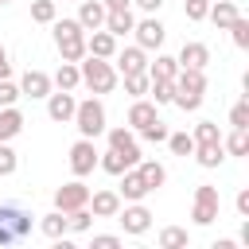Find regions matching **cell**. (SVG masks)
I'll return each instance as SVG.
<instances>
[{
	"mask_svg": "<svg viewBox=\"0 0 249 249\" xmlns=\"http://www.w3.org/2000/svg\"><path fill=\"white\" fill-rule=\"evenodd\" d=\"M54 47L62 54V62H82L86 58V27L78 19H58L54 16Z\"/></svg>",
	"mask_w": 249,
	"mask_h": 249,
	"instance_id": "6da1fadb",
	"label": "cell"
},
{
	"mask_svg": "<svg viewBox=\"0 0 249 249\" xmlns=\"http://www.w3.org/2000/svg\"><path fill=\"white\" fill-rule=\"evenodd\" d=\"M202 93H206V74H202V70H191V66H179L171 105H179L183 113H195V109L202 105Z\"/></svg>",
	"mask_w": 249,
	"mask_h": 249,
	"instance_id": "7a4b0ae2",
	"label": "cell"
},
{
	"mask_svg": "<svg viewBox=\"0 0 249 249\" xmlns=\"http://www.w3.org/2000/svg\"><path fill=\"white\" fill-rule=\"evenodd\" d=\"M31 237V214L19 202H0V245H19Z\"/></svg>",
	"mask_w": 249,
	"mask_h": 249,
	"instance_id": "3957f363",
	"label": "cell"
},
{
	"mask_svg": "<svg viewBox=\"0 0 249 249\" xmlns=\"http://www.w3.org/2000/svg\"><path fill=\"white\" fill-rule=\"evenodd\" d=\"M78 74H82V86H89L93 93H113L117 89V66L109 58H93L86 54L78 62Z\"/></svg>",
	"mask_w": 249,
	"mask_h": 249,
	"instance_id": "277c9868",
	"label": "cell"
},
{
	"mask_svg": "<svg viewBox=\"0 0 249 249\" xmlns=\"http://www.w3.org/2000/svg\"><path fill=\"white\" fill-rule=\"evenodd\" d=\"M74 128H78V136L97 140V136L105 132V105H101L97 97L78 101V109H74Z\"/></svg>",
	"mask_w": 249,
	"mask_h": 249,
	"instance_id": "5b68a950",
	"label": "cell"
},
{
	"mask_svg": "<svg viewBox=\"0 0 249 249\" xmlns=\"http://www.w3.org/2000/svg\"><path fill=\"white\" fill-rule=\"evenodd\" d=\"M218 210H222L218 187H210V183H198V187H195V206H191V222H195V226H210V222L218 218Z\"/></svg>",
	"mask_w": 249,
	"mask_h": 249,
	"instance_id": "8992f818",
	"label": "cell"
},
{
	"mask_svg": "<svg viewBox=\"0 0 249 249\" xmlns=\"http://www.w3.org/2000/svg\"><path fill=\"white\" fill-rule=\"evenodd\" d=\"M117 222H121V230L124 233H132V237H140V233H148L152 230V210L144 206V202H121V210H117Z\"/></svg>",
	"mask_w": 249,
	"mask_h": 249,
	"instance_id": "52a82bcc",
	"label": "cell"
},
{
	"mask_svg": "<svg viewBox=\"0 0 249 249\" xmlns=\"http://www.w3.org/2000/svg\"><path fill=\"white\" fill-rule=\"evenodd\" d=\"M86 202H89V187H86L78 175L54 191V210H62V214H70V210H78V206H86Z\"/></svg>",
	"mask_w": 249,
	"mask_h": 249,
	"instance_id": "ba28073f",
	"label": "cell"
},
{
	"mask_svg": "<svg viewBox=\"0 0 249 249\" xmlns=\"http://www.w3.org/2000/svg\"><path fill=\"white\" fill-rule=\"evenodd\" d=\"M132 35H136V47H144V51H160L163 39H167V27H163L156 16H144L140 23H132Z\"/></svg>",
	"mask_w": 249,
	"mask_h": 249,
	"instance_id": "9c48e42d",
	"label": "cell"
},
{
	"mask_svg": "<svg viewBox=\"0 0 249 249\" xmlns=\"http://www.w3.org/2000/svg\"><path fill=\"white\" fill-rule=\"evenodd\" d=\"M93 167H97V148H93V140H89V136L74 140V144H70V171H74L78 179H86Z\"/></svg>",
	"mask_w": 249,
	"mask_h": 249,
	"instance_id": "30bf717a",
	"label": "cell"
},
{
	"mask_svg": "<svg viewBox=\"0 0 249 249\" xmlns=\"http://www.w3.org/2000/svg\"><path fill=\"white\" fill-rule=\"evenodd\" d=\"M74 109H78V97H74V89H51L47 93V117L51 121H58V124H70L74 121Z\"/></svg>",
	"mask_w": 249,
	"mask_h": 249,
	"instance_id": "8fae6325",
	"label": "cell"
},
{
	"mask_svg": "<svg viewBox=\"0 0 249 249\" xmlns=\"http://www.w3.org/2000/svg\"><path fill=\"white\" fill-rule=\"evenodd\" d=\"M105 132H109V148H117V152L124 156V163H128V167H136V163H140V148H136L132 128L124 124V128H105Z\"/></svg>",
	"mask_w": 249,
	"mask_h": 249,
	"instance_id": "7c38bea8",
	"label": "cell"
},
{
	"mask_svg": "<svg viewBox=\"0 0 249 249\" xmlns=\"http://www.w3.org/2000/svg\"><path fill=\"white\" fill-rule=\"evenodd\" d=\"M113 66H117V74H144L148 70V51L144 47H124V51L113 54Z\"/></svg>",
	"mask_w": 249,
	"mask_h": 249,
	"instance_id": "4fadbf2b",
	"label": "cell"
},
{
	"mask_svg": "<svg viewBox=\"0 0 249 249\" xmlns=\"http://www.w3.org/2000/svg\"><path fill=\"white\" fill-rule=\"evenodd\" d=\"M117 195H121V202H144L152 191H148V183L140 179L136 167H124V171H121V191H117Z\"/></svg>",
	"mask_w": 249,
	"mask_h": 249,
	"instance_id": "5bb4252c",
	"label": "cell"
},
{
	"mask_svg": "<svg viewBox=\"0 0 249 249\" xmlns=\"http://www.w3.org/2000/svg\"><path fill=\"white\" fill-rule=\"evenodd\" d=\"M51 89H54V82H51L47 70H27V74L19 78V97H31V101H35V97H47Z\"/></svg>",
	"mask_w": 249,
	"mask_h": 249,
	"instance_id": "9a60e30c",
	"label": "cell"
},
{
	"mask_svg": "<svg viewBox=\"0 0 249 249\" xmlns=\"http://www.w3.org/2000/svg\"><path fill=\"white\" fill-rule=\"evenodd\" d=\"M175 62H179V66H191V70H206V62H210V47L198 43V39H191V43L179 47Z\"/></svg>",
	"mask_w": 249,
	"mask_h": 249,
	"instance_id": "2e32d148",
	"label": "cell"
},
{
	"mask_svg": "<svg viewBox=\"0 0 249 249\" xmlns=\"http://www.w3.org/2000/svg\"><path fill=\"white\" fill-rule=\"evenodd\" d=\"M86 206L93 210V218H117L121 195H117V191H89V202H86Z\"/></svg>",
	"mask_w": 249,
	"mask_h": 249,
	"instance_id": "e0dca14e",
	"label": "cell"
},
{
	"mask_svg": "<svg viewBox=\"0 0 249 249\" xmlns=\"http://www.w3.org/2000/svg\"><path fill=\"white\" fill-rule=\"evenodd\" d=\"M86 54H93V58H113V54H117V39H113L105 27H97V31L86 35Z\"/></svg>",
	"mask_w": 249,
	"mask_h": 249,
	"instance_id": "ac0fdd59",
	"label": "cell"
},
{
	"mask_svg": "<svg viewBox=\"0 0 249 249\" xmlns=\"http://www.w3.org/2000/svg\"><path fill=\"white\" fill-rule=\"evenodd\" d=\"M86 31H97L105 23V4L101 0H78V16H74Z\"/></svg>",
	"mask_w": 249,
	"mask_h": 249,
	"instance_id": "d6986e66",
	"label": "cell"
},
{
	"mask_svg": "<svg viewBox=\"0 0 249 249\" xmlns=\"http://www.w3.org/2000/svg\"><path fill=\"white\" fill-rule=\"evenodd\" d=\"M156 109H160L156 101H148V97H132V109H128V128H132V132H140L148 121H156V117H160Z\"/></svg>",
	"mask_w": 249,
	"mask_h": 249,
	"instance_id": "ffe728a7",
	"label": "cell"
},
{
	"mask_svg": "<svg viewBox=\"0 0 249 249\" xmlns=\"http://www.w3.org/2000/svg\"><path fill=\"white\" fill-rule=\"evenodd\" d=\"M237 16H241V12H237V4H233V0H210V12H206V19H210L218 31H226V27H230Z\"/></svg>",
	"mask_w": 249,
	"mask_h": 249,
	"instance_id": "44dd1931",
	"label": "cell"
},
{
	"mask_svg": "<svg viewBox=\"0 0 249 249\" xmlns=\"http://www.w3.org/2000/svg\"><path fill=\"white\" fill-rule=\"evenodd\" d=\"M132 23H136V16H132V8H124V12H105V31L113 35V39H124L128 31H132Z\"/></svg>",
	"mask_w": 249,
	"mask_h": 249,
	"instance_id": "7402d4cb",
	"label": "cell"
},
{
	"mask_svg": "<svg viewBox=\"0 0 249 249\" xmlns=\"http://www.w3.org/2000/svg\"><path fill=\"white\" fill-rule=\"evenodd\" d=\"M136 171H140V179L148 183V191H160V187L167 183V167H163L160 160H144V156H140V163H136Z\"/></svg>",
	"mask_w": 249,
	"mask_h": 249,
	"instance_id": "603a6c76",
	"label": "cell"
},
{
	"mask_svg": "<svg viewBox=\"0 0 249 249\" xmlns=\"http://www.w3.org/2000/svg\"><path fill=\"white\" fill-rule=\"evenodd\" d=\"M23 132V113L16 105H4L0 109V140H16Z\"/></svg>",
	"mask_w": 249,
	"mask_h": 249,
	"instance_id": "cb8c5ba5",
	"label": "cell"
},
{
	"mask_svg": "<svg viewBox=\"0 0 249 249\" xmlns=\"http://www.w3.org/2000/svg\"><path fill=\"white\" fill-rule=\"evenodd\" d=\"M191 156L198 160V167H218L226 160V148H222V140H210V144H195Z\"/></svg>",
	"mask_w": 249,
	"mask_h": 249,
	"instance_id": "d4e9b609",
	"label": "cell"
},
{
	"mask_svg": "<svg viewBox=\"0 0 249 249\" xmlns=\"http://www.w3.org/2000/svg\"><path fill=\"white\" fill-rule=\"evenodd\" d=\"M39 230H43V237H51V241H62V237L70 233V230H66V214H62V210H51V214H43Z\"/></svg>",
	"mask_w": 249,
	"mask_h": 249,
	"instance_id": "484cf974",
	"label": "cell"
},
{
	"mask_svg": "<svg viewBox=\"0 0 249 249\" xmlns=\"http://www.w3.org/2000/svg\"><path fill=\"white\" fill-rule=\"evenodd\" d=\"M51 82L58 86V89H78L82 86V74H78V62H62L54 74H51Z\"/></svg>",
	"mask_w": 249,
	"mask_h": 249,
	"instance_id": "4316f807",
	"label": "cell"
},
{
	"mask_svg": "<svg viewBox=\"0 0 249 249\" xmlns=\"http://www.w3.org/2000/svg\"><path fill=\"white\" fill-rule=\"evenodd\" d=\"M148 97H152L156 105H171L175 82H171V78H148Z\"/></svg>",
	"mask_w": 249,
	"mask_h": 249,
	"instance_id": "83f0119b",
	"label": "cell"
},
{
	"mask_svg": "<svg viewBox=\"0 0 249 249\" xmlns=\"http://www.w3.org/2000/svg\"><path fill=\"white\" fill-rule=\"evenodd\" d=\"M191 245V233L183 230V226H167V230H160V249H187Z\"/></svg>",
	"mask_w": 249,
	"mask_h": 249,
	"instance_id": "f1b7e54d",
	"label": "cell"
},
{
	"mask_svg": "<svg viewBox=\"0 0 249 249\" xmlns=\"http://www.w3.org/2000/svg\"><path fill=\"white\" fill-rule=\"evenodd\" d=\"M175 74H179V62L171 54H156V62H148V78H171L175 82Z\"/></svg>",
	"mask_w": 249,
	"mask_h": 249,
	"instance_id": "f546056e",
	"label": "cell"
},
{
	"mask_svg": "<svg viewBox=\"0 0 249 249\" xmlns=\"http://www.w3.org/2000/svg\"><path fill=\"white\" fill-rule=\"evenodd\" d=\"M222 148H226V156H249V132L233 128L230 136H222Z\"/></svg>",
	"mask_w": 249,
	"mask_h": 249,
	"instance_id": "4dcf8cb0",
	"label": "cell"
},
{
	"mask_svg": "<svg viewBox=\"0 0 249 249\" xmlns=\"http://www.w3.org/2000/svg\"><path fill=\"white\" fill-rule=\"evenodd\" d=\"M97 167H101L105 175H121L128 163H124V156H121L117 148H109V152H101V156H97Z\"/></svg>",
	"mask_w": 249,
	"mask_h": 249,
	"instance_id": "1f68e13d",
	"label": "cell"
},
{
	"mask_svg": "<svg viewBox=\"0 0 249 249\" xmlns=\"http://www.w3.org/2000/svg\"><path fill=\"white\" fill-rule=\"evenodd\" d=\"M89 222H93V210H89V206H78V210L66 214V230H70V233H86Z\"/></svg>",
	"mask_w": 249,
	"mask_h": 249,
	"instance_id": "d6a6232c",
	"label": "cell"
},
{
	"mask_svg": "<svg viewBox=\"0 0 249 249\" xmlns=\"http://www.w3.org/2000/svg\"><path fill=\"white\" fill-rule=\"evenodd\" d=\"M54 16H58L54 0H31V19L35 23H54Z\"/></svg>",
	"mask_w": 249,
	"mask_h": 249,
	"instance_id": "836d02e7",
	"label": "cell"
},
{
	"mask_svg": "<svg viewBox=\"0 0 249 249\" xmlns=\"http://www.w3.org/2000/svg\"><path fill=\"white\" fill-rule=\"evenodd\" d=\"M167 148H171L175 156H191V152H195V136H191V132H167Z\"/></svg>",
	"mask_w": 249,
	"mask_h": 249,
	"instance_id": "e575fe53",
	"label": "cell"
},
{
	"mask_svg": "<svg viewBox=\"0 0 249 249\" xmlns=\"http://www.w3.org/2000/svg\"><path fill=\"white\" fill-rule=\"evenodd\" d=\"M226 31H230V39H233V47H241V51L249 47V19H245V16H237V19H233V23L226 27Z\"/></svg>",
	"mask_w": 249,
	"mask_h": 249,
	"instance_id": "d590c367",
	"label": "cell"
},
{
	"mask_svg": "<svg viewBox=\"0 0 249 249\" xmlns=\"http://www.w3.org/2000/svg\"><path fill=\"white\" fill-rule=\"evenodd\" d=\"M124 93L128 97H148V70L144 74H124Z\"/></svg>",
	"mask_w": 249,
	"mask_h": 249,
	"instance_id": "8d00e7d4",
	"label": "cell"
},
{
	"mask_svg": "<svg viewBox=\"0 0 249 249\" xmlns=\"http://www.w3.org/2000/svg\"><path fill=\"white\" fill-rule=\"evenodd\" d=\"M140 136H144L148 144H167V124L156 117V121H148V124L140 128Z\"/></svg>",
	"mask_w": 249,
	"mask_h": 249,
	"instance_id": "74e56055",
	"label": "cell"
},
{
	"mask_svg": "<svg viewBox=\"0 0 249 249\" xmlns=\"http://www.w3.org/2000/svg\"><path fill=\"white\" fill-rule=\"evenodd\" d=\"M16 167H19L16 148H12L8 140H0V175H16Z\"/></svg>",
	"mask_w": 249,
	"mask_h": 249,
	"instance_id": "f35d334b",
	"label": "cell"
},
{
	"mask_svg": "<svg viewBox=\"0 0 249 249\" xmlns=\"http://www.w3.org/2000/svg\"><path fill=\"white\" fill-rule=\"evenodd\" d=\"M230 128H249V93L230 109Z\"/></svg>",
	"mask_w": 249,
	"mask_h": 249,
	"instance_id": "ab89813d",
	"label": "cell"
},
{
	"mask_svg": "<svg viewBox=\"0 0 249 249\" xmlns=\"http://www.w3.org/2000/svg\"><path fill=\"white\" fill-rule=\"evenodd\" d=\"M191 136H195V144H210V140H222V132H218V124H214V121H198Z\"/></svg>",
	"mask_w": 249,
	"mask_h": 249,
	"instance_id": "60d3db41",
	"label": "cell"
},
{
	"mask_svg": "<svg viewBox=\"0 0 249 249\" xmlns=\"http://www.w3.org/2000/svg\"><path fill=\"white\" fill-rule=\"evenodd\" d=\"M206 12H210V0H187V4H183V16H187L191 23H202Z\"/></svg>",
	"mask_w": 249,
	"mask_h": 249,
	"instance_id": "b9f144b4",
	"label": "cell"
},
{
	"mask_svg": "<svg viewBox=\"0 0 249 249\" xmlns=\"http://www.w3.org/2000/svg\"><path fill=\"white\" fill-rule=\"evenodd\" d=\"M16 101H19V86L12 78H0V109L4 105H16Z\"/></svg>",
	"mask_w": 249,
	"mask_h": 249,
	"instance_id": "7bdbcfd3",
	"label": "cell"
},
{
	"mask_svg": "<svg viewBox=\"0 0 249 249\" xmlns=\"http://www.w3.org/2000/svg\"><path fill=\"white\" fill-rule=\"evenodd\" d=\"M121 237L117 233H93V249H117Z\"/></svg>",
	"mask_w": 249,
	"mask_h": 249,
	"instance_id": "ee69618b",
	"label": "cell"
},
{
	"mask_svg": "<svg viewBox=\"0 0 249 249\" xmlns=\"http://www.w3.org/2000/svg\"><path fill=\"white\" fill-rule=\"evenodd\" d=\"M233 206H237V214H241V218H249V191H245V187L237 191V198H233Z\"/></svg>",
	"mask_w": 249,
	"mask_h": 249,
	"instance_id": "f6af8a7d",
	"label": "cell"
},
{
	"mask_svg": "<svg viewBox=\"0 0 249 249\" xmlns=\"http://www.w3.org/2000/svg\"><path fill=\"white\" fill-rule=\"evenodd\" d=\"M132 4H136L140 12H148V16H156V12L163 8V0H132Z\"/></svg>",
	"mask_w": 249,
	"mask_h": 249,
	"instance_id": "bcb514c9",
	"label": "cell"
},
{
	"mask_svg": "<svg viewBox=\"0 0 249 249\" xmlns=\"http://www.w3.org/2000/svg\"><path fill=\"white\" fill-rule=\"evenodd\" d=\"M0 78H12V58H8V47H0Z\"/></svg>",
	"mask_w": 249,
	"mask_h": 249,
	"instance_id": "7dc6e473",
	"label": "cell"
},
{
	"mask_svg": "<svg viewBox=\"0 0 249 249\" xmlns=\"http://www.w3.org/2000/svg\"><path fill=\"white\" fill-rule=\"evenodd\" d=\"M105 4V12H124V8H132V0H101Z\"/></svg>",
	"mask_w": 249,
	"mask_h": 249,
	"instance_id": "c3c4849f",
	"label": "cell"
},
{
	"mask_svg": "<svg viewBox=\"0 0 249 249\" xmlns=\"http://www.w3.org/2000/svg\"><path fill=\"white\" fill-rule=\"evenodd\" d=\"M0 4H12V0H0Z\"/></svg>",
	"mask_w": 249,
	"mask_h": 249,
	"instance_id": "681fc988",
	"label": "cell"
},
{
	"mask_svg": "<svg viewBox=\"0 0 249 249\" xmlns=\"http://www.w3.org/2000/svg\"><path fill=\"white\" fill-rule=\"evenodd\" d=\"M74 4H78V0H74Z\"/></svg>",
	"mask_w": 249,
	"mask_h": 249,
	"instance_id": "f907efd6",
	"label": "cell"
}]
</instances>
